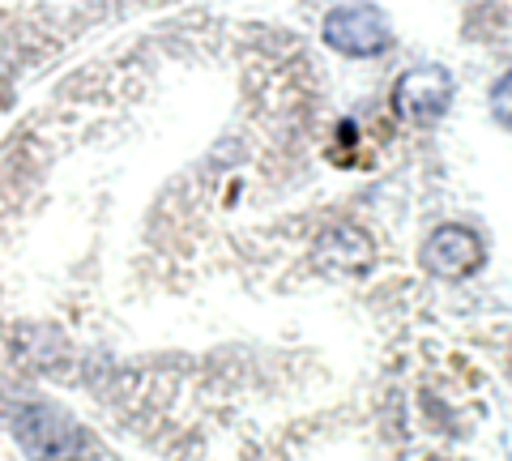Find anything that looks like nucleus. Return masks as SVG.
Returning a JSON list of instances; mask_svg holds the SVG:
<instances>
[{"mask_svg": "<svg viewBox=\"0 0 512 461\" xmlns=\"http://www.w3.org/2000/svg\"><path fill=\"white\" fill-rule=\"evenodd\" d=\"M13 440L30 461H86L90 436L69 410L52 402H30L13 415Z\"/></svg>", "mask_w": 512, "mask_h": 461, "instance_id": "obj_1", "label": "nucleus"}, {"mask_svg": "<svg viewBox=\"0 0 512 461\" xmlns=\"http://www.w3.org/2000/svg\"><path fill=\"white\" fill-rule=\"evenodd\" d=\"M320 39H325V47H333L338 56L376 60V56H384L393 47V26L376 5L355 0V5H338V9L325 13V22H320Z\"/></svg>", "mask_w": 512, "mask_h": 461, "instance_id": "obj_2", "label": "nucleus"}, {"mask_svg": "<svg viewBox=\"0 0 512 461\" xmlns=\"http://www.w3.org/2000/svg\"><path fill=\"white\" fill-rule=\"evenodd\" d=\"M419 261H423V269L431 278L466 282V278H474L478 269H483L487 244H483V235H478L474 227H466V222H444V227H436L423 240Z\"/></svg>", "mask_w": 512, "mask_h": 461, "instance_id": "obj_3", "label": "nucleus"}, {"mask_svg": "<svg viewBox=\"0 0 512 461\" xmlns=\"http://www.w3.org/2000/svg\"><path fill=\"white\" fill-rule=\"evenodd\" d=\"M453 107V73L444 65H414L397 77L393 86V111L406 124H431Z\"/></svg>", "mask_w": 512, "mask_h": 461, "instance_id": "obj_4", "label": "nucleus"}, {"mask_svg": "<svg viewBox=\"0 0 512 461\" xmlns=\"http://www.w3.org/2000/svg\"><path fill=\"white\" fill-rule=\"evenodd\" d=\"M316 265L329 269V274H367L376 261V244L372 235H367L363 227H355V222H338V227H329L325 235L316 240Z\"/></svg>", "mask_w": 512, "mask_h": 461, "instance_id": "obj_5", "label": "nucleus"}, {"mask_svg": "<svg viewBox=\"0 0 512 461\" xmlns=\"http://www.w3.org/2000/svg\"><path fill=\"white\" fill-rule=\"evenodd\" d=\"M491 116L500 129L512 133V69L504 77H495V86H491Z\"/></svg>", "mask_w": 512, "mask_h": 461, "instance_id": "obj_6", "label": "nucleus"}, {"mask_svg": "<svg viewBox=\"0 0 512 461\" xmlns=\"http://www.w3.org/2000/svg\"><path fill=\"white\" fill-rule=\"evenodd\" d=\"M431 461H444V457H431Z\"/></svg>", "mask_w": 512, "mask_h": 461, "instance_id": "obj_7", "label": "nucleus"}]
</instances>
